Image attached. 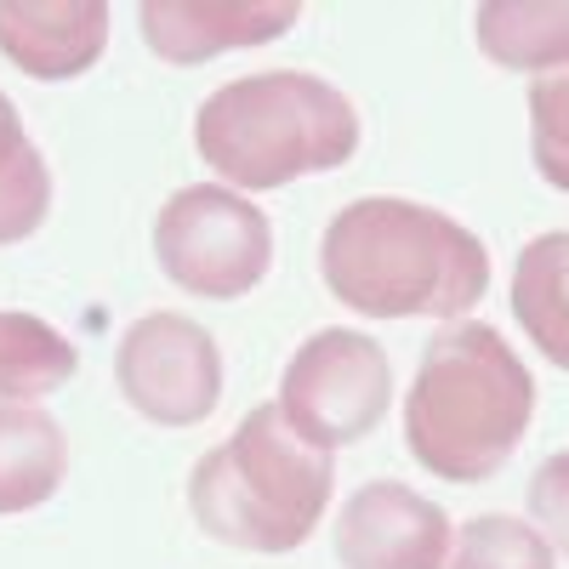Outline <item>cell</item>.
<instances>
[{"mask_svg":"<svg viewBox=\"0 0 569 569\" xmlns=\"http://www.w3.org/2000/svg\"><path fill=\"white\" fill-rule=\"evenodd\" d=\"M479 52L518 74L569 63V0H490L479 7Z\"/></svg>","mask_w":569,"mask_h":569,"instance_id":"obj_13","label":"cell"},{"mask_svg":"<svg viewBox=\"0 0 569 569\" xmlns=\"http://www.w3.org/2000/svg\"><path fill=\"white\" fill-rule=\"evenodd\" d=\"M530 154L536 171L569 194V63L530 80Z\"/></svg>","mask_w":569,"mask_h":569,"instance_id":"obj_17","label":"cell"},{"mask_svg":"<svg viewBox=\"0 0 569 569\" xmlns=\"http://www.w3.org/2000/svg\"><path fill=\"white\" fill-rule=\"evenodd\" d=\"M445 569H558V558L536 525H525L512 512H485L456 530Z\"/></svg>","mask_w":569,"mask_h":569,"instance_id":"obj_16","label":"cell"},{"mask_svg":"<svg viewBox=\"0 0 569 569\" xmlns=\"http://www.w3.org/2000/svg\"><path fill=\"white\" fill-rule=\"evenodd\" d=\"M319 273L365 319H461L490 291V251L439 206L376 194L330 217Z\"/></svg>","mask_w":569,"mask_h":569,"instance_id":"obj_1","label":"cell"},{"mask_svg":"<svg viewBox=\"0 0 569 569\" xmlns=\"http://www.w3.org/2000/svg\"><path fill=\"white\" fill-rule=\"evenodd\" d=\"M302 7L291 0H149L137 7L142 46L166 63H211L240 46H268L297 29Z\"/></svg>","mask_w":569,"mask_h":569,"instance_id":"obj_9","label":"cell"},{"mask_svg":"<svg viewBox=\"0 0 569 569\" xmlns=\"http://www.w3.org/2000/svg\"><path fill=\"white\" fill-rule=\"evenodd\" d=\"M74 370H80V353L63 330L18 308L0 313V399L7 405L58 393L63 382H74Z\"/></svg>","mask_w":569,"mask_h":569,"instance_id":"obj_14","label":"cell"},{"mask_svg":"<svg viewBox=\"0 0 569 569\" xmlns=\"http://www.w3.org/2000/svg\"><path fill=\"white\" fill-rule=\"evenodd\" d=\"M154 257L188 297L233 302L257 291L273 262L268 211L228 182H188L154 217Z\"/></svg>","mask_w":569,"mask_h":569,"instance_id":"obj_5","label":"cell"},{"mask_svg":"<svg viewBox=\"0 0 569 569\" xmlns=\"http://www.w3.org/2000/svg\"><path fill=\"white\" fill-rule=\"evenodd\" d=\"M337 456L291 433L279 405L251 410L188 479L194 525L240 552H297L330 507Z\"/></svg>","mask_w":569,"mask_h":569,"instance_id":"obj_4","label":"cell"},{"mask_svg":"<svg viewBox=\"0 0 569 569\" xmlns=\"http://www.w3.org/2000/svg\"><path fill=\"white\" fill-rule=\"evenodd\" d=\"M393 405V365L365 330H313L279 376V416L313 450L337 456L382 427Z\"/></svg>","mask_w":569,"mask_h":569,"instance_id":"obj_6","label":"cell"},{"mask_svg":"<svg viewBox=\"0 0 569 569\" xmlns=\"http://www.w3.org/2000/svg\"><path fill=\"white\" fill-rule=\"evenodd\" d=\"M194 142L233 188L268 194L348 166L359 154V109L308 69H262L211 91L194 114Z\"/></svg>","mask_w":569,"mask_h":569,"instance_id":"obj_3","label":"cell"},{"mask_svg":"<svg viewBox=\"0 0 569 569\" xmlns=\"http://www.w3.org/2000/svg\"><path fill=\"white\" fill-rule=\"evenodd\" d=\"M52 211V171L29 142L12 98L0 91V246H18Z\"/></svg>","mask_w":569,"mask_h":569,"instance_id":"obj_15","label":"cell"},{"mask_svg":"<svg viewBox=\"0 0 569 569\" xmlns=\"http://www.w3.org/2000/svg\"><path fill=\"white\" fill-rule=\"evenodd\" d=\"M507 302L512 319L525 325V337L536 342V353L569 370V233H541L518 251Z\"/></svg>","mask_w":569,"mask_h":569,"instance_id":"obj_12","label":"cell"},{"mask_svg":"<svg viewBox=\"0 0 569 569\" xmlns=\"http://www.w3.org/2000/svg\"><path fill=\"white\" fill-rule=\"evenodd\" d=\"M109 46L98 0H0V58L29 80H80Z\"/></svg>","mask_w":569,"mask_h":569,"instance_id":"obj_10","label":"cell"},{"mask_svg":"<svg viewBox=\"0 0 569 569\" xmlns=\"http://www.w3.org/2000/svg\"><path fill=\"white\" fill-rule=\"evenodd\" d=\"M69 479V433L40 405L0 399V518L52 501Z\"/></svg>","mask_w":569,"mask_h":569,"instance_id":"obj_11","label":"cell"},{"mask_svg":"<svg viewBox=\"0 0 569 569\" xmlns=\"http://www.w3.org/2000/svg\"><path fill=\"white\" fill-rule=\"evenodd\" d=\"M536 416V376L485 319H456L427 342L405 399V445L445 485H485L512 461Z\"/></svg>","mask_w":569,"mask_h":569,"instance_id":"obj_2","label":"cell"},{"mask_svg":"<svg viewBox=\"0 0 569 569\" xmlns=\"http://www.w3.org/2000/svg\"><path fill=\"white\" fill-rule=\"evenodd\" d=\"M120 399L154 427H200L222 399L217 337L188 313H142L114 353Z\"/></svg>","mask_w":569,"mask_h":569,"instance_id":"obj_7","label":"cell"},{"mask_svg":"<svg viewBox=\"0 0 569 569\" xmlns=\"http://www.w3.org/2000/svg\"><path fill=\"white\" fill-rule=\"evenodd\" d=\"M450 541H456L450 512L399 479H376L353 490L337 512L342 569H445Z\"/></svg>","mask_w":569,"mask_h":569,"instance_id":"obj_8","label":"cell"},{"mask_svg":"<svg viewBox=\"0 0 569 569\" xmlns=\"http://www.w3.org/2000/svg\"><path fill=\"white\" fill-rule=\"evenodd\" d=\"M525 501H530V518H536L541 541L569 558V450H558V456H547L536 467Z\"/></svg>","mask_w":569,"mask_h":569,"instance_id":"obj_18","label":"cell"}]
</instances>
